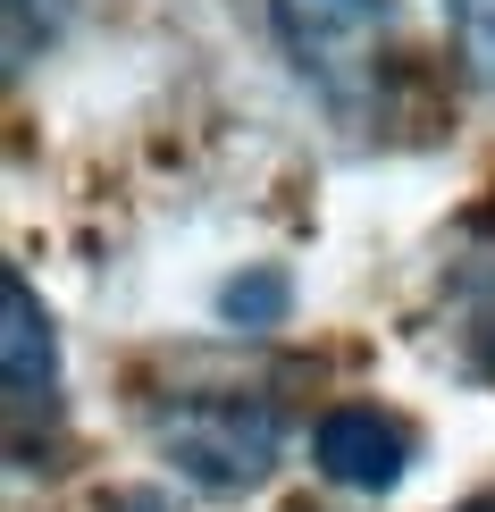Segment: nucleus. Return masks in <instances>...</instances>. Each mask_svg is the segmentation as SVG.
I'll list each match as a JSON object with an SVG mask.
<instances>
[{
    "label": "nucleus",
    "instance_id": "3",
    "mask_svg": "<svg viewBox=\"0 0 495 512\" xmlns=\"http://www.w3.org/2000/svg\"><path fill=\"white\" fill-rule=\"evenodd\" d=\"M311 454H319V471H328L336 487H361V496H378V487H395V479H403V462H412V437H403L395 420H378V412H361V403H344V412L319 420Z\"/></svg>",
    "mask_w": 495,
    "mask_h": 512
},
{
    "label": "nucleus",
    "instance_id": "6",
    "mask_svg": "<svg viewBox=\"0 0 495 512\" xmlns=\"http://www.w3.org/2000/svg\"><path fill=\"white\" fill-rule=\"evenodd\" d=\"M219 311H227V319H244V328H269V319L286 311V277H277V269H261V277H235V286L219 294Z\"/></svg>",
    "mask_w": 495,
    "mask_h": 512
},
{
    "label": "nucleus",
    "instance_id": "1",
    "mask_svg": "<svg viewBox=\"0 0 495 512\" xmlns=\"http://www.w3.org/2000/svg\"><path fill=\"white\" fill-rule=\"evenodd\" d=\"M160 454L210 496L261 487L277 462V412L261 395H185L177 412H160Z\"/></svg>",
    "mask_w": 495,
    "mask_h": 512
},
{
    "label": "nucleus",
    "instance_id": "4",
    "mask_svg": "<svg viewBox=\"0 0 495 512\" xmlns=\"http://www.w3.org/2000/svg\"><path fill=\"white\" fill-rule=\"evenodd\" d=\"M0 370H9V403H42L59 378V345H51V311L34 303L26 277H0Z\"/></svg>",
    "mask_w": 495,
    "mask_h": 512
},
{
    "label": "nucleus",
    "instance_id": "7",
    "mask_svg": "<svg viewBox=\"0 0 495 512\" xmlns=\"http://www.w3.org/2000/svg\"><path fill=\"white\" fill-rule=\"evenodd\" d=\"M462 512H495V504H462Z\"/></svg>",
    "mask_w": 495,
    "mask_h": 512
},
{
    "label": "nucleus",
    "instance_id": "2",
    "mask_svg": "<svg viewBox=\"0 0 495 512\" xmlns=\"http://www.w3.org/2000/svg\"><path fill=\"white\" fill-rule=\"evenodd\" d=\"M269 17L277 42L303 59V76H344L386 26V0H269Z\"/></svg>",
    "mask_w": 495,
    "mask_h": 512
},
{
    "label": "nucleus",
    "instance_id": "5",
    "mask_svg": "<svg viewBox=\"0 0 495 512\" xmlns=\"http://www.w3.org/2000/svg\"><path fill=\"white\" fill-rule=\"evenodd\" d=\"M445 9H454V42L470 59V76L495 84V0H445Z\"/></svg>",
    "mask_w": 495,
    "mask_h": 512
}]
</instances>
